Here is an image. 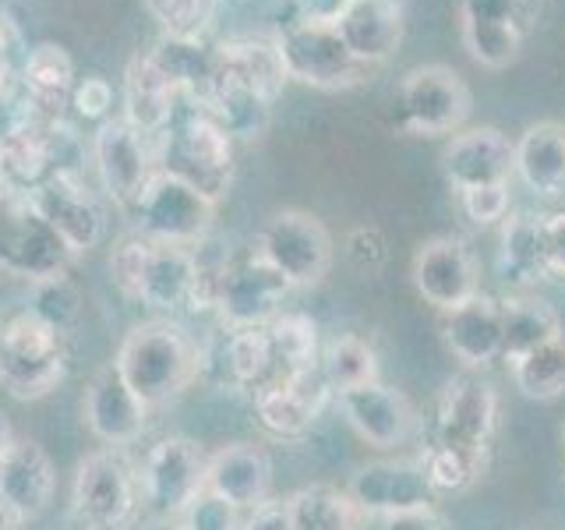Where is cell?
<instances>
[{"mask_svg":"<svg viewBox=\"0 0 565 530\" xmlns=\"http://www.w3.org/2000/svg\"><path fill=\"white\" fill-rule=\"evenodd\" d=\"M544 247H547V273L565 279V212L544 216Z\"/></svg>","mask_w":565,"mask_h":530,"instance_id":"cell-49","label":"cell"},{"mask_svg":"<svg viewBox=\"0 0 565 530\" xmlns=\"http://www.w3.org/2000/svg\"><path fill=\"white\" fill-rule=\"evenodd\" d=\"M216 361H223V371L230 375V382L241 389H252V393H258L262 385H269L279 375L269 326L230 329Z\"/></svg>","mask_w":565,"mask_h":530,"instance_id":"cell-33","label":"cell"},{"mask_svg":"<svg viewBox=\"0 0 565 530\" xmlns=\"http://www.w3.org/2000/svg\"><path fill=\"white\" fill-rule=\"evenodd\" d=\"M414 287L441 315L481 294L477 258L459 237H431L414 255Z\"/></svg>","mask_w":565,"mask_h":530,"instance_id":"cell-15","label":"cell"},{"mask_svg":"<svg viewBox=\"0 0 565 530\" xmlns=\"http://www.w3.org/2000/svg\"><path fill=\"white\" fill-rule=\"evenodd\" d=\"M181 530H241V509H234L226 499L212 491H202L181 517H177Z\"/></svg>","mask_w":565,"mask_h":530,"instance_id":"cell-45","label":"cell"},{"mask_svg":"<svg viewBox=\"0 0 565 530\" xmlns=\"http://www.w3.org/2000/svg\"><path fill=\"white\" fill-rule=\"evenodd\" d=\"M459 205L463 216L477 226H491L505 220L509 212V184H484V188H467L459 191Z\"/></svg>","mask_w":565,"mask_h":530,"instance_id":"cell-46","label":"cell"},{"mask_svg":"<svg viewBox=\"0 0 565 530\" xmlns=\"http://www.w3.org/2000/svg\"><path fill=\"white\" fill-rule=\"evenodd\" d=\"M29 311L35 318H43L46 326H53L57 332L67 336L71 329H75L78 318H82V290H78V283L71 279L67 273L32 283V305H29Z\"/></svg>","mask_w":565,"mask_h":530,"instance_id":"cell-40","label":"cell"},{"mask_svg":"<svg viewBox=\"0 0 565 530\" xmlns=\"http://www.w3.org/2000/svg\"><path fill=\"white\" fill-rule=\"evenodd\" d=\"M512 382L526 400H558L565 396V332L552 343L530 350L526 358L512 361Z\"/></svg>","mask_w":565,"mask_h":530,"instance_id":"cell-38","label":"cell"},{"mask_svg":"<svg viewBox=\"0 0 565 530\" xmlns=\"http://www.w3.org/2000/svg\"><path fill=\"white\" fill-rule=\"evenodd\" d=\"M502 300H494L488 294L470 297L467 305H459L446 311L441 318V340L452 350L456 361H463L467 368H488L491 361L502 358Z\"/></svg>","mask_w":565,"mask_h":530,"instance_id":"cell-25","label":"cell"},{"mask_svg":"<svg viewBox=\"0 0 565 530\" xmlns=\"http://www.w3.org/2000/svg\"><path fill=\"white\" fill-rule=\"evenodd\" d=\"M332 389L326 385L322 371H300V375H276L269 385H262L255 396V417L276 438L305 435L322 414Z\"/></svg>","mask_w":565,"mask_h":530,"instance_id":"cell-18","label":"cell"},{"mask_svg":"<svg viewBox=\"0 0 565 530\" xmlns=\"http://www.w3.org/2000/svg\"><path fill=\"white\" fill-rule=\"evenodd\" d=\"M512 173L541 199L565 194V124L541 120L512 141Z\"/></svg>","mask_w":565,"mask_h":530,"instance_id":"cell-26","label":"cell"},{"mask_svg":"<svg viewBox=\"0 0 565 530\" xmlns=\"http://www.w3.org/2000/svg\"><path fill=\"white\" fill-rule=\"evenodd\" d=\"M71 258L75 255L67 252L57 230L43 220L32 194L11 188L0 194V273L40 283L67 273Z\"/></svg>","mask_w":565,"mask_h":530,"instance_id":"cell-4","label":"cell"},{"mask_svg":"<svg viewBox=\"0 0 565 530\" xmlns=\"http://www.w3.org/2000/svg\"><path fill=\"white\" fill-rule=\"evenodd\" d=\"M184 106V96L177 93L173 82L159 71L149 50H138L124 67V120H131L141 135L159 138L177 110Z\"/></svg>","mask_w":565,"mask_h":530,"instance_id":"cell-24","label":"cell"},{"mask_svg":"<svg viewBox=\"0 0 565 530\" xmlns=\"http://www.w3.org/2000/svg\"><path fill=\"white\" fill-rule=\"evenodd\" d=\"M494 417H499V396H494L491 382L477 375H456L441 389V400H438L435 446L488 453Z\"/></svg>","mask_w":565,"mask_h":530,"instance_id":"cell-16","label":"cell"},{"mask_svg":"<svg viewBox=\"0 0 565 530\" xmlns=\"http://www.w3.org/2000/svg\"><path fill=\"white\" fill-rule=\"evenodd\" d=\"M255 255L269 262L290 287H315L332 265V237L326 223L305 209H282L258 230Z\"/></svg>","mask_w":565,"mask_h":530,"instance_id":"cell-8","label":"cell"},{"mask_svg":"<svg viewBox=\"0 0 565 530\" xmlns=\"http://www.w3.org/2000/svg\"><path fill=\"white\" fill-rule=\"evenodd\" d=\"M18 88V57L0 50V106H4Z\"/></svg>","mask_w":565,"mask_h":530,"instance_id":"cell-53","label":"cell"},{"mask_svg":"<svg viewBox=\"0 0 565 530\" xmlns=\"http://www.w3.org/2000/svg\"><path fill=\"white\" fill-rule=\"evenodd\" d=\"M114 364L141 403L159 406L181 396L202 375V347L181 322L152 318L124 336Z\"/></svg>","mask_w":565,"mask_h":530,"instance_id":"cell-1","label":"cell"},{"mask_svg":"<svg viewBox=\"0 0 565 530\" xmlns=\"http://www.w3.org/2000/svg\"><path fill=\"white\" fill-rule=\"evenodd\" d=\"M141 4L149 8L163 35H184V40H202L220 11V0H141Z\"/></svg>","mask_w":565,"mask_h":530,"instance_id":"cell-42","label":"cell"},{"mask_svg":"<svg viewBox=\"0 0 565 530\" xmlns=\"http://www.w3.org/2000/svg\"><path fill=\"white\" fill-rule=\"evenodd\" d=\"M318 371L332 393H347V389L379 382V358L361 336H335L318 358Z\"/></svg>","mask_w":565,"mask_h":530,"instance_id":"cell-36","label":"cell"},{"mask_svg":"<svg viewBox=\"0 0 565 530\" xmlns=\"http://www.w3.org/2000/svg\"><path fill=\"white\" fill-rule=\"evenodd\" d=\"M276 50L287 67V78L311 88H350L361 85L371 71L353 57L335 25L290 22L276 35Z\"/></svg>","mask_w":565,"mask_h":530,"instance_id":"cell-7","label":"cell"},{"mask_svg":"<svg viewBox=\"0 0 565 530\" xmlns=\"http://www.w3.org/2000/svg\"><path fill=\"white\" fill-rule=\"evenodd\" d=\"M32 202L43 212V220L57 230V237L67 244L71 255L93 252L106 234V212L96 199V191L88 188L82 167L50 173L32 191Z\"/></svg>","mask_w":565,"mask_h":530,"instance_id":"cell-12","label":"cell"},{"mask_svg":"<svg viewBox=\"0 0 565 530\" xmlns=\"http://www.w3.org/2000/svg\"><path fill=\"white\" fill-rule=\"evenodd\" d=\"M82 414H85L88 432H93L99 442H106V446L120 449V446H131V442L141 435L149 406L131 393V385L124 382L117 364L110 361L96 371L93 382H88Z\"/></svg>","mask_w":565,"mask_h":530,"instance_id":"cell-19","label":"cell"},{"mask_svg":"<svg viewBox=\"0 0 565 530\" xmlns=\"http://www.w3.org/2000/svg\"><path fill=\"white\" fill-rule=\"evenodd\" d=\"M562 442H565V428H562Z\"/></svg>","mask_w":565,"mask_h":530,"instance_id":"cell-55","label":"cell"},{"mask_svg":"<svg viewBox=\"0 0 565 530\" xmlns=\"http://www.w3.org/2000/svg\"><path fill=\"white\" fill-rule=\"evenodd\" d=\"M53 488H57V474L46 449L32 438H14L8 456L0 459V506L18 523H25L53 502Z\"/></svg>","mask_w":565,"mask_h":530,"instance_id":"cell-20","label":"cell"},{"mask_svg":"<svg viewBox=\"0 0 565 530\" xmlns=\"http://www.w3.org/2000/svg\"><path fill=\"white\" fill-rule=\"evenodd\" d=\"M14 446V435H11V424L4 421V414H0V459L8 456V449Z\"/></svg>","mask_w":565,"mask_h":530,"instance_id":"cell-54","label":"cell"},{"mask_svg":"<svg viewBox=\"0 0 565 530\" xmlns=\"http://www.w3.org/2000/svg\"><path fill=\"white\" fill-rule=\"evenodd\" d=\"M149 255H152V241L146 234H128L114 244L110 262L106 265H110L114 287L128 300H141V283H146Z\"/></svg>","mask_w":565,"mask_h":530,"instance_id":"cell-43","label":"cell"},{"mask_svg":"<svg viewBox=\"0 0 565 530\" xmlns=\"http://www.w3.org/2000/svg\"><path fill=\"white\" fill-rule=\"evenodd\" d=\"M347 258L358 265L361 273H375L385 262V237L375 226H358L347 237Z\"/></svg>","mask_w":565,"mask_h":530,"instance_id":"cell-48","label":"cell"},{"mask_svg":"<svg viewBox=\"0 0 565 530\" xmlns=\"http://www.w3.org/2000/svg\"><path fill=\"white\" fill-rule=\"evenodd\" d=\"M205 491L220 495L234 509H255L269 502L273 491V459L252 442H234L209 456L205 467Z\"/></svg>","mask_w":565,"mask_h":530,"instance_id":"cell-23","label":"cell"},{"mask_svg":"<svg viewBox=\"0 0 565 530\" xmlns=\"http://www.w3.org/2000/svg\"><path fill=\"white\" fill-rule=\"evenodd\" d=\"M138 499V470L120 449L106 446L78 464L71 509L82 530H128L135 523Z\"/></svg>","mask_w":565,"mask_h":530,"instance_id":"cell-5","label":"cell"},{"mask_svg":"<svg viewBox=\"0 0 565 530\" xmlns=\"http://www.w3.org/2000/svg\"><path fill=\"white\" fill-rule=\"evenodd\" d=\"M290 279L276 273L269 262L252 255L241 265H226L223 283H220V300L216 315L226 329H252V326H269L282 311V300L290 294Z\"/></svg>","mask_w":565,"mask_h":530,"instance_id":"cell-14","label":"cell"},{"mask_svg":"<svg viewBox=\"0 0 565 530\" xmlns=\"http://www.w3.org/2000/svg\"><path fill=\"white\" fill-rule=\"evenodd\" d=\"M216 71L255 88L269 103L282 93V82H287L276 40H262V35H234V40L216 43Z\"/></svg>","mask_w":565,"mask_h":530,"instance_id":"cell-29","label":"cell"},{"mask_svg":"<svg viewBox=\"0 0 565 530\" xmlns=\"http://www.w3.org/2000/svg\"><path fill=\"white\" fill-rule=\"evenodd\" d=\"M241 530H294L287 502H262L252 509V517L241 523Z\"/></svg>","mask_w":565,"mask_h":530,"instance_id":"cell-51","label":"cell"},{"mask_svg":"<svg viewBox=\"0 0 565 530\" xmlns=\"http://www.w3.org/2000/svg\"><path fill=\"white\" fill-rule=\"evenodd\" d=\"M335 32L361 64L375 67L396 53L403 40V8L396 0H350L347 14L335 22Z\"/></svg>","mask_w":565,"mask_h":530,"instance_id":"cell-27","label":"cell"},{"mask_svg":"<svg viewBox=\"0 0 565 530\" xmlns=\"http://www.w3.org/2000/svg\"><path fill=\"white\" fill-rule=\"evenodd\" d=\"M523 29L502 25V22H463V46L467 53L491 71H502L520 57L523 50Z\"/></svg>","mask_w":565,"mask_h":530,"instance_id":"cell-41","label":"cell"},{"mask_svg":"<svg viewBox=\"0 0 565 530\" xmlns=\"http://www.w3.org/2000/svg\"><path fill=\"white\" fill-rule=\"evenodd\" d=\"M149 141V135H141L124 117H110L106 124H99L93 138V159L106 199L128 212H135L141 191L156 177V152Z\"/></svg>","mask_w":565,"mask_h":530,"instance_id":"cell-10","label":"cell"},{"mask_svg":"<svg viewBox=\"0 0 565 530\" xmlns=\"http://www.w3.org/2000/svg\"><path fill=\"white\" fill-rule=\"evenodd\" d=\"M67 368L64 332L46 326L32 311H18L0 322V389L14 400H43L61 385Z\"/></svg>","mask_w":565,"mask_h":530,"instance_id":"cell-3","label":"cell"},{"mask_svg":"<svg viewBox=\"0 0 565 530\" xmlns=\"http://www.w3.org/2000/svg\"><path fill=\"white\" fill-rule=\"evenodd\" d=\"M463 22H502L526 32L530 25V0H459Z\"/></svg>","mask_w":565,"mask_h":530,"instance_id":"cell-47","label":"cell"},{"mask_svg":"<svg viewBox=\"0 0 565 530\" xmlns=\"http://www.w3.org/2000/svg\"><path fill=\"white\" fill-rule=\"evenodd\" d=\"M67 106L78 120H88L99 128V124H106L114 117V85L103 75H85L75 82V88H71Z\"/></svg>","mask_w":565,"mask_h":530,"instance_id":"cell-44","label":"cell"},{"mask_svg":"<svg viewBox=\"0 0 565 530\" xmlns=\"http://www.w3.org/2000/svg\"><path fill=\"white\" fill-rule=\"evenodd\" d=\"M499 269L516 287H537L541 279L552 276L547 273V247H544V216L520 212V216H512L505 223Z\"/></svg>","mask_w":565,"mask_h":530,"instance_id":"cell-32","label":"cell"},{"mask_svg":"<svg viewBox=\"0 0 565 530\" xmlns=\"http://www.w3.org/2000/svg\"><path fill=\"white\" fill-rule=\"evenodd\" d=\"M294 8H297V22L335 25L347 14L350 0H294Z\"/></svg>","mask_w":565,"mask_h":530,"instance_id":"cell-50","label":"cell"},{"mask_svg":"<svg viewBox=\"0 0 565 530\" xmlns=\"http://www.w3.org/2000/svg\"><path fill=\"white\" fill-rule=\"evenodd\" d=\"M75 61L57 43H40L25 50L22 64H18V88H22V103L18 110L43 117V120H64V110L71 103V88H75Z\"/></svg>","mask_w":565,"mask_h":530,"instance_id":"cell-21","label":"cell"},{"mask_svg":"<svg viewBox=\"0 0 565 530\" xmlns=\"http://www.w3.org/2000/svg\"><path fill=\"white\" fill-rule=\"evenodd\" d=\"M361 517H396V512L435 509V488L424 477L420 459H375L353 470L347 485Z\"/></svg>","mask_w":565,"mask_h":530,"instance_id":"cell-13","label":"cell"},{"mask_svg":"<svg viewBox=\"0 0 565 530\" xmlns=\"http://www.w3.org/2000/svg\"><path fill=\"white\" fill-rule=\"evenodd\" d=\"M382 530H449V527L435 509H414V512H396V517H385Z\"/></svg>","mask_w":565,"mask_h":530,"instance_id":"cell-52","label":"cell"},{"mask_svg":"<svg viewBox=\"0 0 565 530\" xmlns=\"http://www.w3.org/2000/svg\"><path fill=\"white\" fill-rule=\"evenodd\" d=\"M205 453L191 438L170 435L141 456L138 488L149 509L163 520H177L205 491Z\"/></svg>","mask_w":565,"mask_h":530,"instance_id":"cell-9","label":"cell"},{"mask_svg":"<svg viewBox=\"0 0 565 530\" xmlns=\"http://www.w3.org/2000/svg\"><path fill=\"white\" fill-rule=\"evenodd\" d=\"M212 216H216V202H209L205 194L159 170L135 205V220L141 226V234L156 244L194 247L209 234Z\"/></svg>","mask_w":565,"mask_h":530,"instance_id":"cell-11","label":"cell"},{"mask_svg":"<svg viewBox=\"0 0 565 530\" xmlns=\"http://www.w3.org/2000/svg\"><path fill=\"white\" fill-rule=\"evenodd\" d=\"M205 110L223 124V131L230 138H241V141H252L258 138L265 128H269V110L273 103L258 96L255 88H247L244 82L237 78H226V75H212V85H209V96L202 99Z\"/></svg>","mask_w":565,"mask_h":530,"instance_id":"cell-31","label":"cell"},{"mask_svg":"<svg viewBox=\"0 0 565 530\" xmlns=\"http://www.w3.org/2000/svg\"><path fill=\"white\" fill-rule=\"evenodd\" d=\"M441 173L456 191L509 184L512 173V141L499 128L456 131L441 152Z\"/></svg>","mask_w":565,"mask_h":530,"instance_id":"cell-22","label":"cell"},{"mask_svg":"<svg viewBox=\"0 0 565 530\" xmlns=\"http://www.w3.org/2000/svg\"><path fill=\"white\" fill-rule=\"evenodd\" d=\"M420 467L435 491H467L484 474V453L435 446L431 442V449L420 456Z\"/></svg>","mask_w":565,"mask_h":530,"instance_id":"cell-39","label":"cell"},{"mask_svg":"<svg viewBox=\"0 0 565 530\" xmlns=\"http://www.w3.org/2000/svg\"><path fill=\"white\" fill-rule=\"evenodd\" d=\"M279 375H300L318 368V326L305 311H279L269 322Z\"/></svg>","mask_w":565,"mask_h":530,"instance_id":"cell-37","label":"cell"},{"mask_svg":"<svg viewBox=\"0 0 565 530\" xmlns=\"http://www.w3.org/2000/svg\"><path fill=\"white\" fill-rule=\"evenodd\" d=\"M502 358L512 364L526 358L530 350H537L544 343H552L555 336H562V322L552 305H544L537 297H509L502 300Z\"/></svg>","mask_w":565,"mask_h":530,"instance_id":"cell-34","label":"cell"},{"mask_svg":"<svg viewBox=\"0 0 565 530\" xmlns=\"http://www.w3.org/2000/svg\"><path fill=\"white\" fill-rule=\"evenodd\" d=\"M470 117V88L446 64H420L406 71L396 93V128L420 138L456 135Z\"/></svg>","mask_w":565,"mask_h":530,"instance_id":"cell-6","label":"cell"},{"mask_svg":"<svg viewBox=\"0 0 565 530\" xmlns=\"http://www.w3.org/2000/svg\"><path fill=\"white\" fill-rule=\"evenodd\" d=\"M340 406L350 428L375 449H399L417 432V411L411 396L393 385L371 382L347 389V393H340Z\"/></svg>","mask_w":565,"mask_h":530,"instance_id":"cell-17","label":"cell"},{"mask_svg":"<svg viewBox=\"0 0 565 530\" xmlns=\"http://www.w3.org/2000/svg\"><path fill=\"white\" fill-rule=\"evenodd\" d=\"M156 170L184 181L209 202H220L234 177V138L202 103L184 99L170 128L156 138Z\"/></svg>","mask_w":565,"mask_h":530,"instance_id":"cell-2","label":"cell"},{"mask_svg":"<svg viewBox=\"0 0 565 530\" xmlns=\"http://www.w3.org/2000/svg\"><path fill=\"white\" fill-rule=\"evenodd\" d=\"M294 530H358L361 509L350 502V495L332 485H308L294 491L290 499Z\"/></svg>","mask_w":565,"mask_h":530,"instance_id":"cell-35","label":"cell"},{"mask_svg":"<svg viewBox=\"0 0 565 530\" xmlns=\"http://www.w3.org/2000/svg\"><path fill=\"white\" fill-rule=\"evenodd\" d=\"M149 53L184 99L202 103L209 96L212 75H216V43H209L205 35L202 40L159 35Z\"/></svg>","mask_w":565,"mask_h":530,"instance_id":"cell-30","label":"cell"},{"mask_svg":"<svg viewBox=\"0 0 565 530\" xmlns=\"http://www.w3.org/2000/svg\"><path fill=\"white\" fill-rule=\"evenodd\" d=\"M194 283H199V255L184 244H156L149 255L146 283H141V305L163 315L191 308Z\"/></svg>","mask_w":565,"mask_h":530,"instance_id":"cell-28","label":"cell"}]
</instances>
